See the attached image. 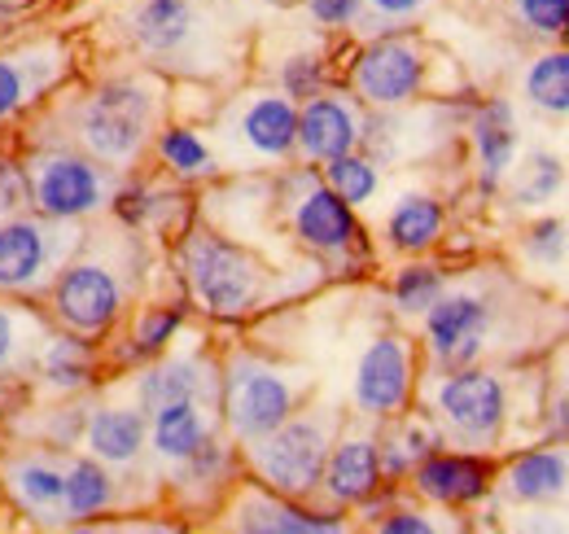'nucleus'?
<instances>
[{"label":"nucleus","instance_id":"obj_9","mask_svg":"<svg viewBox=\"0 0 569 534\" xmlns=\"http://www.w3.org/2000/svg\"><path fill=\"white\" fill-rule=\"evenodd\" d=\"M40 307L53 320V329L106 342L132 312V280L123 276V267L114 259H106L83 237V246L74 250L71 264L53 276V285H49Z\"/></svg>","mask_w":569,"mask_h":534},{"label":"nucleus","instance_id":"obj_30","mask_svg":"<svg viewBox=\"0 0 569 534\" xmlns=\"http://www.w3.org/2000/svg\"><path fill=\"white\" fill-rule=\"evenodd\" d=\"M447 447L438 421L429 416L421 403H412L408 412L390 416V421H377V452H381V473L386 482H408V473L426 461L429 452Z\"/></svg>","mask_w":569,"mask_h":534},{"label":"nucleus","instance_id":"obj_36","mask_svg":"<svg viewBox=\"0 0 569 534\" xmlns=\"http://www.w3.org/2000/svg\"><path fill=\"white\" fill-rule=\"evenodd\" d=\"M521 97L539 115L569 119V44H543L521 75Z\"/></svg>","mask_w":569,"mask_h":534},{"label":"nucleus","instance_id":"obj_12","mask_svg":"<svg viewBox=\"0 0 569 534\" xmlns=\"http://www.w3.org/2000/svg\"><path fill=\"white\" fill-rule=\"evenodd\" d=\"M74 75V53L62 36H13L0 44V132L27 123Z\"/></svg>","mask_w":569,"mask_h":534},{"label":"nucleus","instance_id":"obj_41","mask_svg":"<svg viewBox=\"0 0 569 534\" xmlns=\"http://www.w3.org/2000/svg\"><path fill=\"white\" fill-rule=\"evenodd\" d=\"M539 438L569 443V346L557 355L552 377L543 382V403H539Z\"/></svg>","mask_w":569,"mask_h":534},{"label":"nucleus","instance_id":"obj_38","mask_svg":"<svg viewBox=\"0 0 569 534\" xmlns=\"http://www.w3.org/2000/svg\"><path fill=\"white\" fill-rule=\"evenodd\" d=\"M320 176L338 198L351 201L356 210H363L381 194V162L372 154H363V149H351V154H338V158L320 162Z\"/></svg>","mask_w":569,"mask_h":534},{"label":"nucleus","instance_id":"obj_48","mask_svg":"<svg viewBox=\"0 0 569 534\" xmlns=\"http://www.w3.org/2000/svg\"><path fill=\"white\" fill-rule=\"evenodd\" d=\"M27 4H31V0H0V44L18 36V22H22Z\"/></svg>","mask_w":569,"mask_h":534},{"label":"nucleus","instance_id":"obj_7","mask_svg":"<svg viewBox=\"0 0 569 534\" xmlns=\"http://www.w3.org/2000/svg\"><path fill=\"white\" fill-rule=\"evenodd\" d=\"M342 412L329 403H302L293 416H284L277 429L241 447L246 477L263 482L268 491H281L293 500H316L329 447L342 429Z\"/></svg>","mask_w":569,"mask_h":534},{"label":"nucleus","instance_id":"obj_2","mask_svg":"<svg viewBox=\"0 0 569 534\" xmlns=\"http://www.w3.org/2000/svg\"><path fill=\"white\" fill-rule=\"evenodd\" d=\"M171 259L180 276V294L198 316H207L214 325H241L254 312H263L277 294V271L246 241L219 233L202 219H193L176 237Z\"/></svg>","mask_w":569,"mask_h":534},{"label":"nucleus","instance_id":"obj_27","mask_svg":"<svg viewBox=\"0 0 569 534\" xmlns=\"http://www.w3.org/2000/svg\"><path fill=\"white\" fill-rule=\"evenodd\" d=\"M469 154H473V176H478V189L491 198L503 189L512 162H517V149H521V136H517V110L508 97H487L469 110Z\"/></svg>","mask_w":569,"mask_h":534},{"label":"nucleus","instance_id":"obj_11","mask_svg":"<svg viewBox=\"0 0 569 534\" xmlns=\"http://www.w3.org/2000/svg\"><path fill=\"white\" fill-rule=\"evenodd\" d=\"M83 237V224L44 219L36 210L0 219V298L44 303L53 276L71 264Z\"/></svg>","mask_w":569,"mask_h":534},{"label":"nucleus","instance_id":"obj_39","mask_svg":"<svg viewBox=\"0 0 569 534\" xmlns=\"http://www.w3.org/2000/svg\"><path fill=\"white\" fill-rule=\"evenodd\" d=\"M333 83H338L333 79V62L325 53H316V49L289 53L281 62V70H277V88H281L289 101H307V97H316V92H325Z\"/></svg>","mask_w":569,"mask_h":534},{"label":"nucleus","instance_id":"obj_21","mask_svg":"<svg viewBox=\"0 0 569 534\" xmlns=\"http://www.w3.org/2000/svg\"><path fill=\"white\" fill-rule=\"evenodd\" d=\"M132 399L141 403L144 412L176 399H198L219 407V355L211 346H184V350L171 346V350H162L158 359L137 368Z\"/></svg>","mask_w":569,"mask_h":534},{"label":"nucleus","instance_id":"obj_6","mask_svg":"<svg viewBox=\"0 0 569 534\" xmlns=\"http://www.w3.org/2000/svg\"><path fill=\"white\" fill-rule=\"evenodd\" d=\"M517 285L473 276L460 285H447L442 298L421 316V355L426 368H465L487 364V355L499 346L503 312L512 307Z\"/></svg>","mask_w":569,"mask_h":534},{"label":"nucleus","instance_id":"obj_46","mask_svg":"<svg viewBox=\"0 0 569 534\" xmlns=\"http://www.w3.org/2000/svg\"><path fill=\"white\" fill-rule=\"evenodd\" d=\"M426 9H429V0H363L359 27L372 22V36H381V31H403V27L417 22Z\"/></svg>","mask_w":569,"mask_h":534},{"label":"nucleus","instance_id":"obj_42","mask_svg":"<svg viewBox=\"0 0 569 534\" xmlns=\"http://www.w3.org/2000/svg\"><path fill=\"white\" fill-rule=\"evenodd\" d=\"M517 22L539 44H569V0H517Z\"/></svg>","mask_w":569,"mask_h":534},{"label":"nucleus","instance_id":"obj_4","mask_svg":"<svg viewBox=\"0 0 569 534\" xmlns=\"http://www.w3.org/2000/svg\"><path fill=\"white\" fill-rule=\"evenodd\" d=\"M311 399V373L254 346H232L219 355V425L246 447L277 429Z\"/></svg>","mask_w":569,"mask_h":534},{"label":"nucleus","instance_id":"obj_25","mask_svg":"<svg viewBox=\"0 0 569 534\" xmlns=\"http://www.w3.org/2000/svg\"><path fill=\"white\" fill-rule=\"evenodd\" d=\"M128 40L153 67L184 62L202 40V18L193 0H141L128 13Z\"/></svg>","mask_w":569,"mask_h":534},{"label":"nucleus","instance_id":"obj_47","mask_svg":"<svg viewBox=\"0 0 569 534\" xmlns=\"http://www.w3.org/2000/svg\"><path fill=\"white\" fill-rule=\"evenodd\" d=\"M302 9L325 31H356L363 18V0H302Z\"/></svg>","mask_w":569,"mask_h":534},{"label":"nucleus","instance_id":"obj_24","mask_svg":"<svg viewBox=\"0 0 569 534\" xmlns=\"http://www.w3.org/2000/svg\"><path fill=\"white\" fill-rule=\"evenodd\" d=\"M189 316H193V307H189V298L180 294V298H153V303H144L132 312V320H128V329L106 337L101 342V364L106 368H123V373H132V368H144L149 359H158L162 350H171L180 334L189 329Z\"/></svg>","mask_w":569,"mask_h":534},{"label":"nucleus","instance_id":"obj_8","mask_svg":"<svg viewBox=\"0 0 569 534\" xmlns=\"http://www.w3.org/2000/svg\"><path fill=\"white\" fill-rule=\"evenodd\" d=\"M447 58L417 31H381L359 40L347 58L342 83L356 92L368 110H408L426 97H442L438 70Z\"/></svg>","mask_w":569,"mask_h":534},{"label":"nucleus","instance_id":"obj_5","mask_svg":"<svg viewBox=\"0 0 569 534\" xmlns=\"http://www.w3.org/2000/svg\"><path fill=\"white\" fill-rule=\"evenodd\" d=\"M417 403L438 421L442 438L465 452H491L496 456L512 425V386L491 364H465V368H426Z\"/></svg>","mask_w":569,"mask_h":534},{"label":"nucleus","instance_id":"obj_23","mask_svg":"<svg viewBox=\"0 0 569 534\" xmlns=\"http://www.w3.org/2000/svg\"><path fill=\"white\" fill-rule=\"evenodd\" d=\"M241 477H246L241 447L219 429V434H211L189 461L171 465L167 491H171V500H176L184 513H214Z\"/></svg>","mask_w":569,"mask_h":534},{"label":"nucleus","instance_id":"obj_19","mask_svg":"<svg viewBox=\"0 0 569 534\" xmlns=\"http://www.w3.org/2000/svg\"><path fill=\"white\" fill-rule=\"evenodd\" d=\"M381 486H386V473H381V452H377V421H368V416H356L351 425L342 421V429L329 447L316 500L329 504V508L356 513L359 504Z\"/></svg>","mask_w":569,"mask_h":534},{"label":"nucleus","instance_id":"obj_13","mask_svg":"<svg viewBox=\"0 0 569 534\" xmlns=\"http://www.w3.org/2000/svg\"><path fill=\"white\" fill-rule=\"evenodd\" d=\"M421 373H426L421 342L403 329H381L356 359V377H351L356 416L390 421L408 412L421 390Z\"/></svg>","mask_w":569,"mask_h":534},{"label":"nucleus","instance_id":"obj_10","mask_svg":"<svg viewBox=\"0 0 569 534\" xmlns=\"http://www.w3.org/2000/svg\"><path fill=\"white\" fill-rule=\"evenodd\" d=\"M22 162H27L31 210L44 219L83 224L110 206V194L119 185V171L101 167L97 158H88L83 149H74L62 136L58 140H31L22 149Z\"/></svg>","mask_w":569,"mask_h":534},{"label":"nucleus","instance_id":"obj_15","mask_svg":"<svg viewBox=\"0 0 569 534\" xmlns=\"http://www.w3.org/2000/svg\"><path fill=\"white\" fill-rule=\"evenodd\" d=\"M67 452L44 443H18L0 452V504L31 526H67Z\"/></svg>","mask_w":569,"mask_h":534},{"label":"nucleus","instance_id":"obj_50","mask_svg":"<svg viewBox=\"0 0 569 534\" xmlns=\"http://www.w3.org/2000/svg\"><path fill=\"white\" fill-rule=\"evenodd\" d=\"M508 4H517V0H508Z\"/></svg>","mask_w":569,"mask_h":534},{"label":"nucleus","instance_id":"obj_14","mask_svg":"<svg viewBox=\"0 0 569 534\" xmlns=\"http://www.w3.org/2000/svg\"><path fill=\"white\" fill-rule=\"evenodd\" d=\"M219 526L237 534H342L351 531L342 508H329L320 500H293L281 491H268L254 477H241L228 500L214 508Z\"/></svg>","mask_w":569,"mask_h":534},{"label":"nucleus","instance_id":"obj_26","mask_svg":"<svg viewBox=\"0 0 569 534\" xmlns=\"http://www.w3.org/2000/svg\"><path fill=\"white\" fill-rule=\"evenodd\" d=\"M79 452L97 456L101 465H110L114 473L137 468L149 452V412L141 403H88V421H83V438Z\"/></svg>","mask_w":569,"mask_h":534},{"label":"nucleus","instance_id":"obj_20","mask_svg":"<svg viewBox=\"0 0 569 534\" xmlns=\"http://www.w3.org/2000/svg\"><path fill=\"white\" fill-rule=\"evenodd\" d=\"M363 115H368V106L347 83H333V88L298 101V154L293 158L320 167V162H329L338 154L359 149Z\"/></svg>","mask_w":569,"mask_h":534},{"label":"nucleus","instance_id":"obj_37","mask_svg":"<svg viewBox=\"0 0 569 534\" xmlns=\"http://www.w3.org/2000/svg\"><path fill=\"white\" fill-rule=\"evenodd\" d=\"M447 285H451L447 267L426 259V255H417V259H408V264L395 267V276H390V303H395L399 316L421 320L429 307L442 298Z\"/></svg>","mask_w":569,"mask_h":534},{"label":"nucleus","instance_id":"obj_34","mask_svg":"<svg viewBox=\"0 0 569 534\" xmlns=\"http://www.w3.org/2000/svg\"><path fill=\"white\" fill-rule=\"evenodd\" d=\"M162 167V176L180 180V185H207L219 176V154L207 136L198 132L193 123H180V119H167L158 132H153V149H149Z\"/></svg>","mask_w":569,"mask_h":534},{"label":"nucleus","instance_id":"obj_31","mask_svg":"<svg viewBox=\"0 0 569 534\" xmlns=\"http://www.w3.org/2000/svg\"><path fill=\"white\" fill-rule=\"evenodd\" d=\"M119 504H123V482L114 477V468L88 452H67V495H62L67 526H92Z\"/></svg>","mask_w":569,"mask_h":534},{"label":"nucleus","instance_id":"obj_44","mask_svg":"<svg viewBox=\"0 0 569 534\" xmlns=\"http://www.w3.org/2000/svg\"><path fill=\"white\" fill-rule=\"evenodd\" d=\"M22 210H31L22 149H4V145H0V219H13V215H22Z\"/></svg>","mask_w":569,"mask_h":534},{"label":"nucleus","instance_id":"obj_16","mask_svg":"<svg viewBox=\"0 0 569 534\" xmlns=\"http://www.w3.org/2000/svg\"><path fill=\"white\" fill-rule=\"evenodd\" d=\"M496 468L491 452H465V447H438L408 473V491L438 508V513H473L496 500Z\"/></svg>","mask_w":569,"mask_h":534},{"label":"nucleus","instance_id":"obj_29","mask_svg":"<svg viewBox=\"0 0 569 534\" xmlns=\"http://www.w3.org/2000/svg\"><path fill=\"white\" fill-rule=\"evenodd\" d=\"M219 407L198 399H176L162 403L149 412V452L158 465H180L189 461L211 434H219Z\"/></svg>","mask_w":569,"mask_h":534},{"label":"nucleus","instance_id":"obj_40","mask_svg":"<svg viewBox=\"0 0 569 534\" xmlns=\"http://www.w3.org/2000/svg\"><path fill=\"white\" fill-rule=\"evenodd\" d=\"M521 259L543 271H561L569 259V224L557 215H539L526 233H521Z\"/></svg>","mask_w":569,"mask_h":534},{"label":"nucleus","instance_id":"obj_1","mask_svg":"<svg viewBox=\"0 0 569 534\" xmlns=\"http://www.w3.org/2000/svg\"><path fill=\"white\" fill-rule=\"evenodd\" d=\"M167 83L158 75L123 70L92 79L79 97L53 110V119L62 123V140H71L101 167L128 176L149 158L153 132L167 123Z\"/></svg>","mask_w":569,"mask_h":534},{"label":"nucleus","instance_id":"obj_45","mask_svg":"<svg viewBox=\"0 0 569 534\" xmlns=\"http://www.w3.org/2000/svg\"><path fill=\"white\" fill-rule=\"evenodd\" d=\"M368 531L377 534H438L442 531V522H433V513H429V504H408V500H395Z\"/></svg>","mask_w":569,"mask_h":534},{"label":"nucleus","instance_id":"obj_35","mask_svg":"<svg viewBox=\"0 0 569 534\" xmlns=\"http://www.w3.org/2000/svg\"><path fill=\"white\" fill-rule=\"evenodd\" d=\"M566 180L569 167L561 162V154L530 149V154H521V162H512L503 189H508V198H512L517 210H543V206H552V201L561 198Z\"/></svg>","mask_w":569,"mask_h":534},{"label":"nucleus","instance_id":"obj_22","mask_svg":"<svg viewBox=\"0 0 569 534\" xmlns=\"http://www.w3.org/2000/svg\"><path fill=\"white\" fill-rule=\"evenodd\" d=\"M106 210H110V219L119 228H128V233H162L167 241H176L198 219V210H193V201H189L180 180H171V176L167 180H149V176H137V171L119 176Z\"/></svg>","mask_w":569,"mask_h":534},{"label":"nucleus","instance_id":"obj_33","mask_svg":"<svg viewBox=\"0 0 569 534\" xmlns=\"http://www.w3.org/2000/svg\"><path fill=\"white\" fill-rule=\"evenodd\" d=\"M53 329V320L44 316L40 303H22V298H0V377L4 382H22L36 368V350L44 334Z\"/></svg>","mask_w":569,"mask_h":534},{"label":"nucleus","instance_id":"obj_32","mask_svg":"<svg viewBox=\"0 0 569 534\" xmlns=\"http://www.w3.org/2000/svg\"><path fill=\"white\" fill-rule=\"evenodd\" d=\"M447 233V206L433 198V194H403V198L390 206L386 224H381V237H386V250L403 255V259H417L429 255Z\"/></svg>","mask_w":569,"mask_h":534},{"label":"nucleus","instance_id":"obj_17","mask_svg":"<svg viewBox=\"0 0 569 534\" xmlns=\"http://www.w3.org/2000/svg\"><path fill=\"white\" fill-rule=\"evenodd\" d=\"M223 140L254 162H293L298 154V101L281 88H254L223 110Z\"/></svg>","mask_w":569,"mask_h":534},{"label":"nucleus","instance_id":"obj_3","mask_svg":"<svg viewBox=\"0 0 569 534\" xmlns=\"http://www.w3.org/2000/svg\"><path fill=\"white\" fill-rule=\"evenodd\" d=\"M272 206L284 219L293 246H302L333 276H363L372 267V241L359 210L325 185L320 167L293 158V167H284L272 185Z\"/></svg>","mask_w":569,"mask_h":534},{"label":"nucleus","instance_id":"obj_18","mask_svg":"<svg viewBox=\"0 0 569 534\" xmlns=\"http://www.w3.org/2000/svg\"><path fill=\"white\" fill-rule=\"evenodd\" d=\"M496 500L508 508H566L569 504V443L539 438L508 452L496 468Z\"/></svg>","mask_w":569,"mask_h":534},{"label":"nucleus","instance_id":"obj_28","mask_svg":"<svg viewBox=\"0 0 569 534\" xmlns=\"http://www.w3.org/2000/svg\"><path fill=\"white\" fill-rule=\"evenodd\" d=\"M106 373L101 364V342L92 337L67 334V329H49L40 350H36V386L44 395H58V399H79L97 386V377Z\"/></svg>","mask_w":569,"mask_h":534},{"label":"nucleus","instance_id":"obj_43","mask_svg":"<svg viewBox=\"0 0 569 534\" xmlns=\"http://www.w3.org/2000/svg\"><path fill=\"white\" fill-rule=\"evenodd\" d=\"M83 421H88V403H67V407H49L40 416V434L36 443L58 447V452H79L83 438Z\"/></svg>","mask_w":569,"mask_h":534},{"label":"nucleus","instance_id":"obj_49","mask_svg":"<svg viewBox=\"0 0 569 534\" xmlns=\"http://www.w3.org/2000/svg\"><path fill=\"white\" fill-rule=\"evenodd\" d=\"M0 390H4V377H0Z\"/></svg>","mask_w":569,"mask_h":534}]
</instances>
